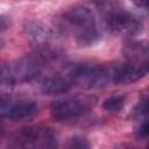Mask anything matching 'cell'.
I'll return each instance as SVG.
<instances>
[{
  "label": "cell",
  "mask_w": 149,
  "mask_h": 149,
  "mask_svg": "<svg viewBox=\"0 0 149 149\" xmlns=\"http://www.w3.org/2000/svg\"><path fill=\"white\" fill-rule=\"evenodd\" d=\"M149 74V63H113V84L134 83Z\"/></svg>",
  "instance_id": "obj_8"
},
{
  "label": "cell",
  "mask_w": 149,
  "mask_h": 149,
  "mask_svg": "<svg viewBox=\"0 0 149 149\" xmlns=\"http://www.w3.org/2000/svg\"><path fill=\"white\" fill-rule=\"evenodd\" d=\"M28 42L36 49V55L47 61L56 58L61 51L56 33L40 21H29L24 27Z\"/></svg>",
  "instance_id": "obj_4"
},
{
  "label": "cell",
  "mask_w": 149,
  "mask_h": 149,
  "mask_svg": "<svg viewBox=\"0 0 149 149\" xmlns=\"http://www.w3.org/2000/svg\"><path fill=\"white\" fill-rule=\"evenodd\" d=\"M97 97L92 94H76L55 100L50 106L51 116L55 120H69L78 118L91 111L97 104Z\"/></svg>",
  "instance_id": "obj_6"
},
{
  "label": "cell",
  "mask_w": 149,
  "mask_h": 149,
  "mask_svg": "<svg viewBox=\"0 0 149 149\" xmlns=\"http://www.w3.org/2000/svg\"><path fill=\"white\" fill-rule=\"evenodd\" d=\"M133 121L137 136H149V97L141 100L134 108Z\"/></svg>",
  "instance_id": "obj_10"
},
{
  "label": "cell",
  "mask_w": 149,
  "mask_h": 149,
  "mask_svg": "<svg viewBox=\"0 0 149 149\" xmlns=\"http://www.w3.org/2000/svg\"><path fill=\"white\" fill-rule=\"evenodd\" d=\"M72 84L66 76L49 74L42 78L40 88L43 94L47 95H59L70 91Z\"/></svg>",
  "instance_id": "obj_9"
},
{
  "label": "cell",
  "mask_w": 149,
  "mask_h": 149,
  "mask_svg": "<svg viewBox=\"0 0 149 149\" xmlns=\"http://www.w3.org/2000/svg\"><path fill=\"white\" fill-rule=\"evenodd\" d=\"M147 149H149V144H148V147H147Z\"/></svg>",
  "instance_id": "obj_18"
},
{
  "label": "cell",
  "mask_w": 149,
  "mask_h": 149,
  "mask_svg": "<svg viewBox=\"0 0 149 149\" xmlns=\"http://www.w3.org/2000/svg\"><path fill=\"white\" fill-rule=\"evenodd\" d=\"M8 26H9V21L7 20V17H6V16L1 15V17H0V28H1V31L6 30Z\"/></svg>",
  "instance_id": "obj_16"
},
{
  "label": "cell",
  "mask_w": 149,
  "mask_h": 149,
  "mask_svg": "<svg viewBox=\"0 0 149 149\" xmlns=\"http://www.w3.org/2000/svg\"><path fill=\"white\" fill-rule=\"evenodd\" d=\"M0 112L3 118L10 120H22L34 116L38 112V104L31 99L24 98H6L2 95Z\"/></svg>",
  "instance_id": "obj_7"
},
{
  "label": "cell",
  "mask_w": 149,
  "mask_h": 149,
  "mask_svg": "<svg viewBox=\"0 0 149 149\" xmlns=\"http://www.w3.org/2000/svg\"><path fill=\"white\" fill-rule=\"evenodd\" d=\"M37 128H26L17 132L8 142L7 149H36Z\"/></svg>",
  "instance_id": "obj_12"
},
{
  "label": "cell",
  "mask_w": 149,
  "mask_h": 149,
  "mask_svg": "<svg viewBox=\"0 0 149 149\" xmlns=\"http://www.w3.org/2000/svg\"><path fill=\"white\" fill-rule=\"evenodd\" d=\"M59 28L73 37L79 47H91L101 40L93 10L83 5L74 6L64 12L58 20Z\"/></svg>",
  "instance_id": "obj_1"
},
{
  "label": "cell",
  "mask_w": 149,
  "mask_h": 149,
  "mask_svg": "<svg viewBox=\"0 0 149 149\" xmlns=\"http://www.w3.org/2000/svg\"><path fill=\"white\" fill-rule=\"evenodd\" d=\"M105 22L107 28L116 34L122 36H135L142 31V22L141 20L128 9L116 6L109 5L104 10Z\"/></svg>",
  "instance_id": "obj_5"
},
{
  "label": "cell",
  "mask_w": 149,
  "mask_h": 149,
  "mask_svg": "<svg viewBox=\"0 0 149 149\" xmlns=\"http://www.w3.org/2000/svg\"><path fill=\"white\" fill-rule=\"evenodd\" d=\"M64 149H91V146L85 137L76 135V136H72L66 142Z\"/></svg>",
  "instance_id": "obj_15"
},
{
  "label": "cell",
  "mask_w": 149,
  "mask_h": 149,
  "mask_svg": "<svg viewBox=\"0 0 149 149\" xmlns=\"http://www.w3.org/2000/svg\"><path fill=\"white\" fill-rule=\"evenodd\" d=\"M123 56L129 62L149 63V41H134L125 44Z\"/></svg>",
  "instance_id": "obj_11"
},
{
  "label": "cell",
  "mask_w": 149,
  "mask_h": 149,
  "mask_svg": "<svg viewBox=\"0 0 149 149\" xmlns=\"http://www.w3.org/2000/svg\"><path fill=\"white\" fill-rule=\"evenodd\" d=\"M123 105H125V97L121 94H118V95H112L107 98L104 101L102 107L108 112H119L123 107Z\"/></svg>",
  "instance_id": "obj_14"
},
{
  "label": "cell",
  "mask_w": 149,
  "mask_h": 149,
  "mask_svg": "<svg viewBox=\"0 0 149 149\" xmlns=\"http://www.w3.org/2000/svg\"><path fill=\"white\" fill-rule=\"evenodd\" d=\"M58 141L57 134L51 127L37 128L36 134V149H57Z\"/></svg>",
  "instance_id": "obj_13"
},
{
  "label": "cell",
  "mask_w": 149,
  "mask_h": 149,
  "mask_svg": "<svg viewBox=\"0 0 149 149\" xmlns=\"http://www.w3.org/2000/svg\"><path fill=\"white\" fill-rule=\"evenodd\" d=\"M45 62L47 59L38 55L20 57L15 59L8 68L2 65L1 80L7 85H14L36 79L42 74Z\"/></svg>",
  "instance_id": "obj_3"
},
{
  "label": "cell",
  "mask_w": 149,
  "mask_h": 149,
  "mask_svg": "<svg viewBox=\"0 0 149 149\" xmlns=\"http://www.w3.org/2000/svg\"><path fill=\"white\" fill-rule=\"evenodd\" d=\"M135 5H137L139 7H143L144 9H147L149 12V0L147 1H140V2H135Z\"/></svg>",
  "instance_id": "obj_17"
},
{
  "label": "cell",
  "mask_w": 149,
  "mask_h": 149,
  "mask_svg": "<svg viewBox=\"0 0 149 149\" xmlns=\"http://www.w3.org/2000/svg\"><path fill=\"white\" fill-rule=\"evenodd\" d=\"M72 85L81 88H99L113 84V63L95 64H74L69 68L65 74Z\"/></svg>",
  "instance_id": "obj_2"
}]
</instances>
